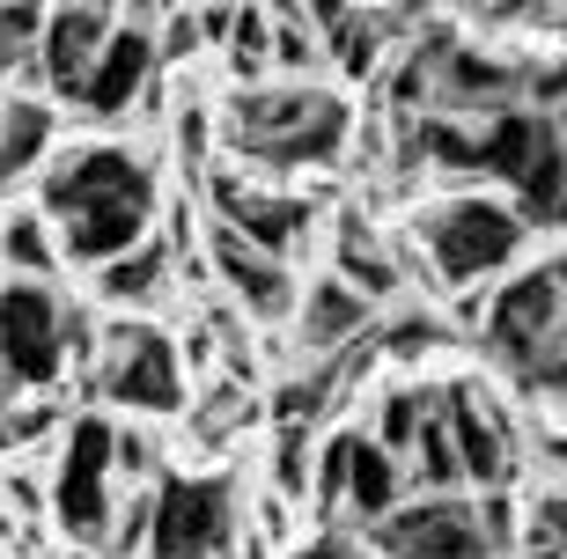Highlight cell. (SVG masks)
<instances>
[{
  "mask_svg": "<svg viewBox=\"0 0 567 559\" xmlns=\"http://www.w3.org/2000/svg\"><path fill=\"white\" fill-rule=\"evenodd\" d=\"M38 199L30 207L60 236V266H104L126 244H141L163 221V169L133 133H60L52 155L38 163Z\"/></svg>",
  "mask_w": 567,
  "mask_h": 559,
  "instance_id": "1",
  "label": "cell"
},
{
  "mask_svg": "<svg viewBox=\"0 0 567 559\" xmlns=\"http://www.w3.org/2000/svg\"><path fill=\"white\" fill-rule=\"evenodd\" d=\"M472 339H480L486 375L516 405L560 413V391H567V266H560V250L546 244L530 258H516L486 288Z\"/></svg>",
  "mask_w": 567,
  "mask_h": 559,
  "instance_id": "2",
  "label": "cell"
},
{
  "mask_svg": "<svg viewBox=\"0 0 567 559\" xmlns=\"http://www.w3.org/2000/svg\"><path fill=\"white\" fill-rule=\"evenodd\" d=\"M347 133H354V104L310 74L251 82L221 96V111H214V155H229L251 177H280V185L332 169L347 155Z\"/></svg>",
  "mask_w": 567,
  "mask_h": 559,
  "instance_id": "3",
  "label": "cell"
},
{
  "mask_svg": "<svg viewBox=\"0 0 567 559\" xmlns=\"http://www.w3.org/2000/svg\"><path fill=\"white\" fill-rule=\"evenodd\" d=\"M530 250H538V236L524 228V214L508 207V191H494V185H450L427 207H413V221H405L413 280L435 288V302L464 288H494Z\"/></svg>",
  "mask_w": 567,
  "mask_h": 559,
  "instance_id": "4",
  "label": "cell"
},
{
  "mask_svg": "<svg viewBox=\"0 0 567 559\" xmlns=\"http://www.w3.org/2000/svg\"><path fill=\"white\" fill-rule=\"evenodd\" d=\"M74 375L104 413L126 420H177L192 397L185 346L155 310H96V332H89V353Z\"/></svg>",
  "mask_w": 567,
  "mask_h": 559,
  "instance_id": "5",
  "label": "cell"
},
{
  "mask_svg": "<svg viewBox=\"0 0 567 559\" xmlns=\"http://www.w3.org/2000/svg\"><path fill=\"white\" fill-rule=\"evenodd\" d=\"M118 508V464H111V413L82 405L60 420V435L44 442V516L74 552L96 559L104 522Z\"/></svg>",
  "mask_w": 567,
  "mask_h": 559,
  "instance_id": "6",
  "label": "cell"
},
{
  "mask_svg": "<svg viewBox=\"0 0 567 559\" xmlns=\"http://www.w3.org/2000/svg\"><path fill=\"white\" fill-rule=\"evenodd\" d=\"M244 530V494L229 472H155V516H147V552L141 559H229Z\"/></svg>",
  "mask_w": 567,
  "mask_h": 559,
  "instance_id": "7",
  "label": "cell"
},
{
  "mask_svg": "<svg viewBox=\"0 0 567 559\" xmlns=\"http://www.w3.org/2000/svg\"><path fill=\"white\" fill-rule=\"evenodd\" d=\"M0 375H8L16 391H60L66 375H74L60 280L0 272Z\"/></svg>",
  "mask_w": 567,
  "mask_h": 559,
  "instance_id": "8",
  "label": "cell"
},
{
  "mask_svg": "<svg viewBox=\"0 0 567 559\" xmlns=\"http://www.w3.org/2000/svg\"><path fill=\"white\" fill-rule=\"evenodd\" d=\"M207 177V214L214 221H229L236 236H251V244H266L274 258H288V266H302L317 250V207L302 199L295 185H280V177H251V169L236 163H207L199 169Z\"/></svg>",
  "mask_w": 567,
  "mask_h": 559,
  "instance_id": "9",
  "label": "cell"
},
{
  "mask_svg": "<svg viewBox=\"0 0 567 559\" xmlns=\"http://www.w3.org/2000/svg\"><path fill=\"white\" fill-rule=\"evenodd\" d=\"M442 427H450V449H457L464 486H524V427L508 413V397L480 375H457V383H435Z\"/></svg>",
  "mask_w": 567,
  "mask_h": 559,
  "instance_id": "10",
  "label": "cell"
},
{
  "mask_svg": "<svg viewBox=\"0 0 567 559\" xmlns=\"http://www.w3.org/2000/svg\"><path fill=\"white\" fill-rule=\"evenodd\" d=\"M377 559H486L480 516H472V494L450 486V494H413L405 486L377 522L354 530Z\"/></svg>",
  "mask_w": 567,
  "mask_h": 559,
  "instance_id": "11",
  "label": "cell"
},
{
  "mask_svg": "<svg viewBox=\"0 0 567 559\" xmlns=\"http://www.w3.org/2000/svg\"><path fill=\"white\" fill-rule=\"evenodd\" d=\"M199 266H207L214 288L229 294V310L251 317V324H274L280 332V317L295 310V280H302V266L274 258L266 244L236 236V228L214 221V214H207V228H199Z\"/></svg>",
  "mask_w": 567,
  "mask_h": 559,
  "instance_id": "12",
  "label": "cell"
},
{
  "mask_svg": "<svg viewBox=\"0 0 567 559\" xmlns=\"http://www.w3.org/2000/svg\"><path fill=\"white\" fill-rule=\"evenodd\" d=\"M163 74V60H155V30L147 22H111V38L96 44V60H89L82 89L66 96V111L89 125H126V111L141 104V89Z\"/></svg>",
  "mask_w": 567,
  "mask_h": 559,
  "instance_id": "13",
  "label": "cell"
},
{
  "mask_svg": "<svg viewBox=\"0 0 567 559\" xmlns=\"http://www.w3.org/2000/svg\"><path fill=\"white\" fill-rule=\"evenodd\" d=\"M111 22H118V8H111V0H44L38 44H30V74H38V89L60 111H66V96L82 89L89 60H96V44L111 38Z\"/></svg>",
  "mask_w": 567,
  "mask_h": 559,
  "instance_id": "14",
  "label": "cell"
},
{
  "mask_svg": "<svg viewBox=\"0 0 567 559\" xmlns=\"http://www.w3.org/2000/svg\"><path fill=\"white\" fill-rule=\"evenodd\" d=\"M369 324H377V302L354 294L332 266H317L310 280H295V310L280 317V332L295 339V361H324V353L354 346Z\"/></svg>",
  "mask_w": 567,
  "mask_h": 559,
  "instance_id": "15",
  "label": "cell"
},
{
  "mask_svg": "<svg viewBox=\"0 0 567 559\" xmlns=\"http://www.w3.org/2000/svg\"><path fill=\"white\" fill-rule=\"evenodd\" d=\"M324 266L347 280L354 294H369V302H399V294H413V258H405L399 236H383L369 214H339L332 236H324Z\"/></svg>",
  "mask_w": 567,
  "mask_h": 559,
  "instance_id": "16",
  "label": "cell"
},
{
  "mask_svg": "<svg viewBox=\"0 0 567 559\" xmlns=\"http://www.w3.org/2000/svg\"><path fill=\"white\" fill-rule=\"evenodd\" d=\"M177 294V250H169L163 221L147 228L141 244H126L118 258L89 266V302L96 310H163Z\"/></svg>",
  "mask_w": 567,
  "mask_h": 559,
  "instance_id": "17",
  "label": "cell"
},
{
  "mask_svg": "<svg viewBox=\"0 0 567 559\" xmlns=\"http://www.w3.org/2000/svg\"><path fill=\"white\" fill-rule=\"evenodd\" d=\"M66 133V111L44 96V89H22V96H0V191H16L38 177V163L52 155V141Z\"/></svg>",
  "mask_w": 567,
  "mask_h": 559,
  "instance_id": "18",
  "label": "cell"
},
{
  "mask_svg": "<svg viewBox=\"0 0 567 559\" xmlns=\"http://www.w3.org/2000/svg\"><path fill=\"white\" fill-rule=\"evenodd\" d=\"M399 494H405V464L361 420H347V508H339V522L361 530V522H377Z\"/></svg>",
  "mask_w": 567,
  "mask_h": 559,
  "instance_id": "19",
  "label": "cell"
},
{
  "mask_svg": "<svg viewBox=\"0 0 567 559\" xmlns=\"http://www.w3.org/2000/svg\"><path fill=\"white\" fill-rule=\"evenodd\" d=\"M427 413H435V383H427L421 369H405V375H391V383L377 391V405H369L361 427H369L391 456H405V442H413V427H421Z\"/></svg>",
  "mask_w": 567,
  "mask_h": 559,
  "instance_id": "20",
  "label": "cell"
},
{
  "mask_svg": "<svg viewBox=\"0 0 567 559\" xmlns=\"http://www.w3.org/2000/svg\"><path fill=\"white\" fill-rule=\"evenodd\" d=\"M0 272H38V280H60V236L38 207H8L0 214Z\"/></svg>",
  "mask_w": 567,
  "mask_h": 559,
  "instance_id": "21",
  "label": "cell"
},
{
  "mask_svg": "<svg viewBox=\"0 0 567 559\" xmlns=\"http://www.w3.org/2000/svg\"><path fill=\"white\" fill-rule=\"evenodd\" d=\"M310 449H317V427H302V420H274L266 486H274L280 500H295V508H302V494H310Z\"/></svg>",
  "mask_w": 567,
  "mask_h": 559,
  "instance_id": "22",
  "label": "cell"
},
{
  "mask_svg": "<svg viewBox=\"0 0 567 559\" xmlns=\"http://www.w3.org/2000/svg\"><path fill=\"white\" fill-rule=\"evenodd\" d=\"M8 397H16V383H8V375H0V405H8Z\"/></svg>",
  "mask_w": 567,
  "mask_h": 559,
  "instance_id": "23",
  "label": "cell"
},
{
  "mask_svg": "<svg viewBox=\"0 0 567 559\" xmlns=\"http://www.w3.org/2000/svg\"><path fill=\"white\" fill-rule=\"evenodd\" d=\"M361 552H369V545H361ZM369 559H377V552H369Z\"/></svg>",
  "mask_w": 567,
  "mask_h": 559,
  "instance_id": "24",
  "label": "cell"
},
{
  "mask_svg": "<svg viewBox=\"0 0 567 559\" xmlns=\"http://www.w3.org/2000/svg\"><path fill=\"white\" fill-rule=\"evenodd\" d=\"M0 96H8V89H0Z\"/></svg>",
  "mask_w": 567,
  "mask_h": 559,
  "instance_id": "25",
  "label": "cell"
}]
</instances>
